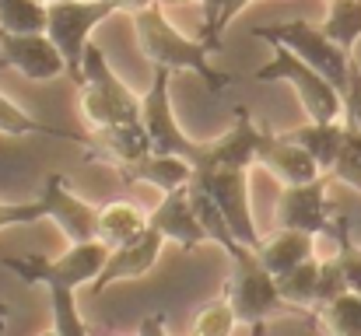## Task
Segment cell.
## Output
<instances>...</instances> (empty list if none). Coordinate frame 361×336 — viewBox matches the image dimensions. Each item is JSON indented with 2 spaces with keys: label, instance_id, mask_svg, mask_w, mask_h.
I'll list each match as a JSON object with an SVG mask.
<instances>
[{
  "label": "cell",
  "instance_id": "1f68e13d",
  "mask_svg": "<svg viewBox=\"0 0 361 336\" xmlns=\"http://www.w3.org/2000/svg\"><path fill=\"white\" fill-rule=\"evenodd\" d=\"M341 294H348V284H344V273H341V263L337 256L330 259H319V291H316V312L330 301H337Z\"/></svg>",
  "mask_w": 361,
  "mask_h": 336
},
{
  "label": "cell",
  "instance_id": "f546056e",
  "mask_svg": "<svg viewBox=\"0 0 361 336\" xmlns=\"http://www.w3.org/2000/svg\"><path fill=\"white\" fill-rule=\"evenodd\" d=\"M330 235L337 238V263H341V273H344V284L351 294L361 298V249L351 242V231H348V218H334L330 224Z\"/></svg>",
  "mask_w": 361,
  "mask_h": 336
},
{
  "label": "cell",
  "instance_id": "4fadbf2b",
  "mask_svg": "<svg viewBox=\"0 0 361 336\" xmlns=\"http://www.w3.org/2000/svg\"><path fill=\"white\" fill-rule=\"evenodd\" d=\"M267 130H259L252 123V116L245 106L235 109V123L228 133H221L218 140L204 144V158L197 161V168H242L249 172L259 161V144H263Z\"/></svg>",
  "mask_w": 361,
  "mask_h": 336
},
{
  "label": "cell",
  "instance_id": "e0dca14e",
  "mask_svg": "<svg viewBox=\"0 0 361 336\" xmlns=\"http://www.w3.org/2000/svg\"><path fill=\"white\" fill-rule=\"evenodd\" d=\"M144 154H151V137L140 123H120L109 130H95V137L88 140V158L113 161L116 168L140 161Z\"/></svg>",
  "mask_w": 361,
  "mask_h": 336
},
{
  "label": "cell",
  "instance_id": "cb8c5ba5",
  "mask_svg": "<svg viewBox=\"0 0 361 336\" xmlns=\"http://www.w3.org/2000/svg\"><path fill=\"white\" fill-rule=\"evenodd\" d=\"M344 53H355L361 39V0H330L326 18L319 25Z\"/></svg>",
  "mask_w": 361,
  "mask_h": 336
},
{
  "label": "cell",
  "instance_id": "ffe728a7",
  "mask_svg": "<svg viewBox=\"0 0 361 336\" xmlns=\"http://www.w3.org/2000/svg\"><path fill=\"white\" fill-rule=\"evenodd\" d=\"M284 137L295 140L298 147H305L312 154V161L330 175V168H334V161L341 154V144H344V119H337V123H312L309 119L305 126L288 130Z\"/></svg>",
  "mask_w": 361,
  "mask_h": 336
},
{
  "label": "cell",
  "instance_id": "484cf974",
  "mask_svg": "<svg viewBox=\"0 0 361 336\" xmlns=\"http://www.w3.org/2000/svg\"><path fill=\"white\" fill-rule=\"evenodd\" d=\"M49 4L46 0H0V28L4 32H46Z\"/></svg>",
  "mask_w": 361,
  "mask_h": 336
},
{
  "label": "cell",
  "instance_id": "60d3db41",
  "mask_svg": "<svg viewBox=\"0 0 361 336\" xmlns=\"http://www.w3.org/2000/svg\"><path fill=\"white\" fill-rule=\"evenodd\" d=\"M46 4H53V0H46Z\"/></svg>",
  "mask_w": 361,
  "mask_h": 336
},
{
  "label": "cell",
  "instance_id": "603a6c76",
  "mask_svg": "<svg viewBox=\"0 0 361 336\" xmlns=\"http://www.w3.org/2000/svg\"><path fill=\"white\" fill-rule=\"evenodd\" d=\"M277 280V291L284 298V305H291L295 312L302 309H316V291H319V259H305L302 266L274 277Z\"/></svg>",
  "mask_w": 361,
  "mask_h": 336
},
{
  "label": "cell",
  "instance_id": "8992f818",
  "mask_svg": "<svg viewBox=\"0 0 361 336\" xmlns=\"http://www.w3.org/2000/svg\"><path fill=\"white\" fill-rule=\"evenodd\" d=\"M221 294L232 301L239 323H249V326H263L277 312H295L291 305H284V298L277 291V280L259 263L256 249H245L242 256L232 259V277H228Z\"/></svg>",
  "mask_w": 361,
  "mask_h": 336
},
{
  "label": "cell",
  "instance_id": "f35d334b",
  "mask_svg": "<svg viewBox=\"0 0 361 336\" xmlns=\"http://www.w3.org/2000/svg\"><path fill=\"white\" fill-rule=\"evenodd\" d=\"M158 4H190V0H158Z\"/></svg>",
  "mask_w": 361,
  "mask_h": 336
},
{
  "label": "cell",
  "instance_id": "6da1fadb",
  "mask_svg": "<svg viewBox=\"0 0 361 336\" xmlns=\"http://www.w3.org/2000/svg\"><path fill=\"white\" fill-rule=\"evenodd\" d=\"M133 32H137V46H140V53H144V60H147L151 67L190 70V74H197V77L207 85V92H214V95L228 85V77H225L221 70H214L211 60H207L214 49H211L204 39H190L186 32H179V28L165 18L161 4H154V7L133 14Z\"/></svg>",
  "mask_w": 361,
  "mask_h": 336
},
{
  "label": "cell",
  "instance_id": "d4e9b609",
  "mask_svg": "<svg viewBox=\"0 0 361 336\" xmlns=\"http://www.w3.org/2000/svg\"><path fill=\"white\" fill-rule=\"evenodd\" d=\"M0 133H4V137H35V133H42V137L81 140V137H78V133H71V130H56V126L39 123L32 112H25L21 106H14L4 92H0ZM81 144H88V140H81Z\"/></svg>",
  "mask_w": 361,
  "mask_h": 336
},
{
  "label": "cell",
  "instance_id": "d6986e66",
  "mask_svg": "<svg viewBox=\"0 0 361 336\" xmlns=\"http://www.w3.org/2000/svg\"><path fill=\"white\" fill-rule=\"evenodd\" d=\"M312 242H316V238L305 235V231L277 228L270 238L259 242L256 256H259V263H263L274 277H281V273H288V270H295V266H302L305 259L316 256V245H312Z\"/></svg>",
  "mask_w": 361,
  "mask_h": 336
},
{
  "label": "cell",
  "instance_id": "ba28073f",
  "mask_svg": "<svg viewBox=\"0 0 361 336\" xmlns=\"http://www.w3.org/2000/svg\"><path fill=\"white\" fill-rule=\"evenodd\" d=\"M169 77H172V70L154 67L151 88L140 95V126L147 130L154 154H179V158H190V161L197 165V161L204 158V144L190 140V137L183 133V126L176 123Z\"/></svg>",
  "mask_w": 361,
  "mask_h": 336
},
{
  "label": "cell",
  "instance_id": "ab89813d",
  "mask_svg": "<svg viewBox=\"0 0 361 336\" xmlns=\"http://www.w3.org/2000/svg\"><path fill=\"white\" fill-rule=\"evenodd\" d=\"M42 336H56V333H53V330H49V333H42Z\"/></svg>",
  "mask_w": 361,
  "mask_h": 336
},
{
  "label": "cell",
  "instance_id": "52a82bcc",
  "mask_svg": "<svg viewBox=\"0 0 361 336\" xmlns=\"http://www.w3.org/2000/svg\"><path fill=\"white\" fill-rule=\"evenodd\" d=\"M116 7L109 0H53L46 18V35L67 60V77L81 81V56L92 42V32L113 18Z\"/></svg>",
  "mask_w": 361,
  "mask_h": 336
},
{
  "label": "cell",
  "instance_id": "4316f807",
  "mask_svg": "<svg viewBox=\"0 0 361 336\" xmlns=\"http://www.w3.org/2000/svg\"><path fill=\"white\" fill-rule=\"evenodd\" d=\"M330 179L351 186L355 193H361V130L355 123L344 119V144H341V154L330 168Z\"/></svg>",
  "mask_w": 361,
  "mask_h": 336
},
{
  "label": "cell",
  "instance_id": "7c38bea8",
  "mask_svg": "<svg viewBox=\"0 0 361 336\" xmlns=\"http://www.w3.org/2000/svg\"><path fill=\"white\" fill-rule=\"evenodd\" d=\"M39 200L46 204V221L60 224V231L71 238V245H81V242H95L99 238V207H92L88 200H81L67 186L63 175H49Z\"/></svg>",
  "mask_w": 361,
  "mask_h": 336
},
{
  "label": "cell",
  "instance_id": "e575fe53",
  "mask_svg": "<svg viewBox=\"0 0 361 336\" xmlns=\"http://www.w3.org/2000/svg\"><path fill=\"white\" fill-rule=\"evenodd\" d=\"M344 119L355 123L361 130V67L351 60V74H348V88H344Z\"/></svg>",
  "mask_w": 361,
  "mask_h": 336
},
{
  "label": "cell",
  "instance_id": "5bb4252c",
  "mask_svg": "<svg viewBox=\"0 0 361 336\" xmlns=\"http://www.w3.org/2000/svg\"><path fill=\"white\" fill-rule=\"evenodd\" d=\"M161 249H165V238L147 224L137 238H130V242H123L116 249H109V259H106L99 280H95L88 291H92V294H102L106 287H113V284H120V280H137V277L151 273L154 263H158V256H161Z\"/></svg>",
  "mask_w": 361,
  "mask_h": 336
},
{
  "label": "cell",
  "instance_id": "4dcf8cb0",
  "mask_svg": "<svg viewBox=\"0 0 361 336\" xmlns=\"http://www.w3.org/2000/svg\"><path fill=\"white\" fill-rule=\"evenodd\" d=\"M49 305H53V333L56 336H92L88 323L78 312L74 291L67 287H49Z\"/></svg>",
  "mask_w": 361,
  "mask_h": 336
},
{
  "label": "cell",
  "instance_id": "9a60e30c",
  "mask_svg": "<svg viewBox=\"0 0 361 336\" xmlns=\"http://www.w3.org/2000/svg\"><path fill=\"white\" fill-rule=\"evenodd\" d=\"M147 224L172 245H179L183 252H193L207 242L204 228L193 214V204H190V186L186 189H172L161 197V204L147 214Z\"/></svg>",
  "mask_w": 361,
  "mask_h": 336
},
{
  "label": "cell",
  "instance_id": "3957f363",
  "mask_svg": "<svg viewBox=\"0 0 361 336\" xmlns=\"http://www.w3.org/2000/svg\"><path fill=\"white\" fill-rule=\"evenodd\" d=\"M109 259V245L106 242H81V245H71L67 252L60 256H7L4 266L11 273H18V280L25 284H39V287H67V291H78V287H92L102 273Z\"/></svg>",
  "mask_w": 361,
  "mask_h": 336
},
{
  "label": "cell",
  "instance_id": "9c48e42d",
  "mask_svg": "<svg viewBox=\"0 0 361 336\" xmlns=\"http://www.w3.org/2000/svg\"><path fill=\"white\" fill-rule=\"evenodd\" d=\"M193 182L200 189H207V197L218 204V211L225 214L232 235L242 245L259 249L263 238L256 235V221H252V211H249V175L242 168H197Z\"/></svg>",
  "mask_w": 361,
  "mask_h": 336
},
{
  "label": "cell",
  "instance_id": "d6a6232c",
  "mask_svg": "<svg viewBox=\"0 0 361 336\" xmlns=\"http://www.w3.org/2000/svg\"><path fill=\"white\" fill-rule=\"evenodd\" d=\"M46 221V204L35 197V200H25V204H4L0 200V231L4 228H18V224H35Z\"/></svg>",
  "mask_w": 361,
  "mask_h": 336
},
{
  "label": "cell",
  "instance_id": "d590c367",
  "mask_svg": "<svg viewBox=\"0 0 361 336\" xmlns=\"http://www.w3.org/2000/svg\"><path fill=\"white\" fill-rule=\"evenodd\" d=\"M137 336H169L165 333V316H161V312L144 316V319H140V326H137Z\"/></svg>",
  "mask_w": 361,
  "mask_h": 336
},
{
  "label": "cell",
  "instance_id": "836d02e7",
  "mask_svg": "<svg viewBox=\"0 0 361 336\" xmlns=\"http://www.w3.org/2000/svg\"><path fill=\"white\" fill-rule=\"evenodd\" d=\"M249 4H252V0H221V4H218V18H214V25L204 32V42H207L211 49H221V35H225L228 21H235Z\"/></svg>",
  "mask_w": 361,
  "mask_h": 336
},
{
  "label": "cell",
  "instance_id": "8d00e7d4",
  "mask_svg": "<svg viewBox=\"0 0 361 336\" xmlns=\"http://www.w3.org/2000/svg\"><path fill=\"white\" fill-rule=\"evenodd\" d=\"M109 4H113L116 11H126V14L133 18V14H140V11H147V7H154L158 0H109Z\"/></svg>",
  "mask_w": 361,
  "mask_h": 336
},
{
  "label": "cell",
  "instance_id": "f1b7e54d",
  "mask_svg": "<svg viewBox=\"0 0 361 336\" xmlns=\"http://www.w3.org/2000/svg\"><path fill=\"white\" fill-rule=\"evenodd\" d=\"M235 326H239V316H235L232 301L221 294V298L207 301V305L193 316V323H190V336H232Z\"/></svg>",
  "mask_w": 361,
  "mask_h": 336
},
{
  "label": "cell",
  "instance_id": "7a4b0ae2",
  "mask_svg": "<svg viewBox=\"0 0 361 336\" xmlns=\"http://www.w3.org/2000/svg\"><path fill=\"white\" fill-rule=\"evenodd\" d=\"M78 85H81L78 109L95 130H109L120 123H140V95L130 92L116 77L106 53L95 42H88V49L81 56V81Z\"/></svg>",
  "mask_w": 361,
  "mask_h": 336
},
{
  "label": "cell",
  "instance_id": "8fae6325",
  "mask_svg": "<svg viewBox=\"0 0 361 336\" xmlns=\"http://www.w3.org/2000/svg\"><path fill=\"white\" fill-rule=\"evenodd\" d=\"M274 224L291 228V231H305L312 238L330 231L334 211L326 200V175H319L316 182H302V186H281V197L274 207Z\"/></svg>",
  "mask_w": 361,
  "mask_h": 336
},
{
  "label": "cell",
  "instance_id": "44dd1931",
  "mask_svg": "<svg viewBox=\"0 0 361 336\" xmlns=\"http://www.w3.org/2000/svg\"><path fill=\"white\" fill-rule=\"evenodd\" d=\"M190 204H193V214H197V221H200V228H204L207 242L221 245V249L228 252V259H235V256L245 252V245L232 235V228H228V221H225V214L218 211V204H214V200L207 197V189H200L197 182H190Z\"/></svg>",
  "mask_w": 361,
  "mask_h": 336
},
{
  "label": "cell",
  "instance_id": "74e56055",
  "mask_svg": "<svg viewBox=\"0 0 361 336\" xmlns=\"http://www.w3.org/2000/svg\"><path fill=\"white\" fill-rule=\"evenodd\" d=\"M7 319H11V309H7V301H0V336L7 330Z\"/></svg>",
  "mask_w": 361,
  "mask_h": 336
},
{
  "label": "cell",
  "instance_id": "2e32d148",
  "mask_svg": "<svg viewBox=\"0 0 361 336\" xmlns=\"http://www.w3.org/2000/svg\"><path fill=\"white\" fill-rule=\"evenodd\" d=\"M281 186H302V182H316L319 175H326L312 154L305 147H298L295 140H288L284 133H267L259 144V161Z\"/></svg>",
  "mask_w": 361,
  "mask_h": 336
},
{
  "label": "cell",
  "instance_id": "5b68a950",
  "mask_svg": "<svg viewBox=\"0 0 361 336\" xmlns=\"http://www.w3.org/2000/svg\"><path fill=\"white\" fill-rule=\"evenodd\" d=\"M274 56L252 74L256 81H284L295 88L302 109L309 112L312 123H337L344 119V92L337 85H330L316 67L302 63L295 53H288L284 46H270Z\"/></svg>",
  "mask_w": 361,
  "mask_h": 336
},
{
  "label": "cell",
  "instance_id": "30bf717a",
  "mask_svg": "<svg viewBox=\"0 0 361 336\" xmlns=\"http://www.w3.org/2000/svg\"><path fill=\"white\" fill-rule=\"evenodd\" d=\"M0 67H11L28 81H56L67 74V60L46 32L18 35L0 28Z\"/></svg>",
  "mask_w": 361,
  "mask_h": 336
},
{
  "label": "cell",
  "instance_id": "277c9868",
  "mask_svg": "<svg viewBox=\"0 0 361 336\" xmlns=\"http://www.w3.org/2000/svg\"><path fill=\"white\" fill-rule=\"evenodd\" d=\"M252 39H263L270 46H284L288 53H295L302 63L316 67L330 85H337L341 92L348 88V74H351V53H344L319 25L295 18V21H281V25H267V28H252Z\"/></svg>",
  "mask_w": 361,
  "mask_h": 336
},
{
  "label": "cell",
  "instance_id": "7402d4cb",
  "mask_svg": "<svg viewBox=\"0 0 361 336\" xmlns=\"http://www.w3.org/2000/svg\"><path fill=\"white\" fill-rule=\"evenodd\" d=\"M147 228V218L133 207V204H106L102 211H99V242H106L109 249H116L123 242H130V238H137L140 231Z\"/></svg>",
  "mask_w": 361,
  "mask_h": 336
},
{
  "label": "cell",
  "instance_id": "ac0fdd59",
  "mask_svg": "<svg viewBox=\"0 0 361 336\" xmlns=\"http://www.w3.org/2000/svg\"><path fill=\"white\" fill-rule=\"evenodd\" d=\"M126 182H147L161 193H172V189H186L197 175V165L190 158H179V154H144L140 161L120 168Z\"/></svg>",
  "mask_w": 361,
  "mask_h": 336
},
{
  "label": "cell",
  "instance_id": "83f0119b",
  "mask_svg": "<svg viewBox=\"0 0 361 336\" xmlns=\"http://www.w3.org/2000/svg\"><path fill=\"white\" fill-rule=\"evenodd\" d=\"M319 319L330 336H361V298L358 294H341L337 301L319 309Z\"/></svg>",
  "mask_w": 361,
  "mask_h": 336
}]
</instances>
